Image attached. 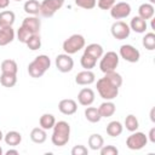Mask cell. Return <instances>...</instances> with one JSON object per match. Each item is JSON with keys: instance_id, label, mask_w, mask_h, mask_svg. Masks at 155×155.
Segmentation results:
<instances>
[{"instance_id": "obj_41", "label": "cell", "mask_w": 155, "mask_h": 155, "mask_svg": "<svg viewBox=\"0 0 155 155\" xmlns=\"http://www.w3.org/2000/svg\"><path fill=\"white\" fill-rule=\"evenodd\" d=\"M148 140H150L151 143H155V127H151L150 131H149V134H148Z\"/></svg>"}, {"instance_id": "obj_47", "label": "cell", "mask_w": 155, "mask_h": 155, "mask_svg": "<svg viewBox=\"0 0 155 155\" xmlns=\"http://www.w3.org/2000/svg\"><path fill=\"white\" fill-rule=\"evenodd\" d=\"M0 155H2V148L0 147Z\"/></svg>"}, {"instance_id": "obj_16", "label": "cell", "mask_w": 155, "mask_h": 155, "mask_svg": "<svg viewBox=\"0 0 155 155\" xmlns=\"http://www.w3.org/2000/svg\"><path fill=\"white\" fill-rule=\"evenodd\" d=\"M130 29L138 33V34H142V33H145L147 28H148V24H147V21L140 18L139 16H134L131 22H130Z\"/></svg>"}, {"instance_id": "obj_27", "label": "cell", "mask_w": 155, "mask_h": 155, "mask_svg": "<svg viewBox=\"0 0 155 155\" xmlns=\"http://www.w3.org/2000/svg\"><path fill=\"white\" fill-rule=\"evenodd\" d=\"M24 12L29 16H36L40 13V2L38 0H27L24 2Z\"/></svg>"}, {"instance_id": "obj_31", "label": "cell", "mask_w": 155, "mask_h": 155, "mask_svg": "<svg viewBox=\"0 0 155 155\" xmlns=\"http://www.w3.org/2000/svg\"><path fill=\"white\" fill-rule=\"evenodd\" d=\"M0 84L4 87H8V88L10 87H13L17 84V75L1 73V75H0Z\"/></svg>"}, {"instance_id": "obj_21", "label": "cell", "mask_w": 155, "mask_h": 155, "mask_svg": "<svg viewBox=\"0 0 155 155\" xmlns=\"http://www.w3.org/2000/svg\"><path fill=\"white\" fill-rule=\"evenodd\" d=\"M84 52H85V53H87V54H90V56H92V57H93V58H96L97 61H98V59L103 56V53H104L102 45L96 44V42L87 45V46L84 48Z\"/></svg>"}, {"instance_id": "obj_3", "label": "cell", "mask_w": 155, "mask_h": 155, "mask_svg": "<svg viewBox=\"0 0 155 155\" xmlns=\"http://www.w3.org/2000/svg\"><path fill=\"white\" fill-rule=\"evenodd\" d=\"M97 91L99 93V96L104 99V101H113L117 97L119 94V87H116L114 84H111L107 78H101L97 80L96 84Z\"/></svg>"}, {"instance_id": "obj_22", "label": "cell", "mask_w": 155, "mask_h": 155, "mask_svg": "<svg viewBox=\"0 0 155 155\" xmlns=\"http://www.w3.org/2000/svg\"><path fill=\"white\" fill-rule=\"evenodd\" d=\"M122 131H124V126L120 121L114 120V121H110L107 125V133H108V136H110L113 138L119 137L122 133Z\"/></svg>"}, {"instance_id": "obj_2", "label": "cell", "mask_w": 155, "mask_h": 155, "mask_svg": "<svg viewBox=\"0 0 155 155\" xmlns=\"http://www.w3.org/2000/svg\"><path fill=\"white\" fill-rule=\"evenodd\" d=\"M51 67V59L46 54H39L28 64V74L34 78L39 79L41 78Z\"/></svg>"}, {"instance_id": "obj_11", "label": "cell", "mask_w": 155, "mask_h": 155, "mask_svg": "<svg viewBox=\"0 0 155 155\" xmlns=\"http://www.w3.org/2000/svg\"><path fill=\"white\" fill-rule=\"evenodd\" d=\"M54 64L61 73H69L74 68V59L68 53H61L56 57Z\"/></svg>"}, {"instance_id": "obj_24", "label": "cell", "mask_w": 155, "mask_h": 155, "mask_svg": "<svg viewBox=\"0 0 155 155\" xmlns=\"http://www.w3.org/2000/svg\"><path fill=\"white\" fill-rule=\"evenodd\" d=\"M4 140L10 147H17L22 142V134L17 131H8L6 134H4Z\"/></svg>"}, {"instance_id": "obj_17", "label": "cell", "mask_w": 155, "mask_h": 155, "mask_svg": "<svg viewBox=\"0 0 155 155\" xmlns=\"http://www.w3.org/2000/svg\"><path fill=\"white\" fill-rule=\"evenodd\" d=\"M16 21V15L11 10H5L0 12V28L12 27Z\"/></svg>"}, {"instance_id": "obj_28", "label": "cell", "mask_w": 155, "mask_h": 155, "mask_svg": "<svg viewBox=\"0 0 155 155\" xmlns=\"http://www.w3.org/2000/svg\"><path fill=\"white\" fill-rule=\"evenodd\" d=\"M85 117H86L87 121H90V122H92V124L99 122L101 119H102V116H101V114H99V111H98V108H96V107H90V105L85 109Z\"/></svg>"}, {"instance_id": "obj_30", "label": "cell", "mask_w": 155, "mask_h": 155, "mask_svg": "<svg viewBox=\"0 0 155 155\" xmlns=\"http://www.w3.org/2000/svg\"><path fill=\"white\" fill-rule=\"evenodd\" d=\"M80 64H81V67H82L85 70H91V69H93V68L96 67L97 59L93 58L92 56H90V54H87V53L84 52V54H82L81 58H80Z\"/></svg>"}, {"instance_id": "obj_1", "label": "cell", "mask_w": 155, "mask_h": 155, "mask_svg": "<svg viewBox=\"0 0 155 155\" xmlns=\"http://www.w3.org/2000/svg\"><path fill=\"white\" fill-rule=\"evenodd\" d=\"M51 136V142L56 147H64L70 139V125L67 121H56Z\"/></svg>"}, {"instance_id": "obj_9", "label": "cell", "mask_w": 155, "mask_h": 155, "mask_svg": "<svg viewBox=\"0 0 155 155\" xmlns=\"http://www.w3.org/2000/svg\"><path fill=\"white\" fill-rule=\"evenodd\" d=\"M110 31H111V35L116 39V40H125L130 36V33H131V29H130V25L124 22V21H116L111 24V28H110Z\"/></svg>"}, {"instance_id": "obj_10", "label": "cell", "mask_w": 155, "mask_h": 155, "mask_svg": "<svg viewBox=\"0 0 155 155\" xmlns=\"http://www.w3.org/2000/svg\"><path fill=\"white\" fill-rule=\"evenodd\" d=\"M119 54L122 59H125L126 62L130 63H137L140 58V52L132 45H121L120 50H119Z\"/></svg>"}, {"instance_id": "obj_25", "label": "cell", "mask_w": 155, "mask_h": 155, "mask_svg": "<svg viewBox=\"0 0 155 155\" xmlns=\"http://www.w3.org/2000/svg\"><path fill=\"white\" fill-rule=\"evenodd\" d=\"M54 124H56V117L52 114H48V113L42 114L40 116V119H39L40 127L44 128V130H46V131L47 130H52L53 126H54Z\"/></svg>"}, {"instance_id": "obj_8", "label": "cell", "mask_w": 155, "mask_h": 155, "mask_svg": "<svg viewBox=\"0 0 155 155\" xmlns=\"http://www.w3.org/2000/svg\"><path fill=\"white\" fill-rule=\"evenodd\" d=\"M109 11H110V16L114 19H122V18H127L131 15L132 8L128 2L120 1V2H115Z\"/></svg>"}, {"instance_id": "obj_45", "label": "cell", "mask_w": 155, "mask_h": 155, "mask_svg": "<svg viewBox=\"0 0 155 155\" xmlns=\"http://www.w3.org/2000/svg\"><path fill=\"white\" fill-rule=\"evenodd\" d=\"M2 139H4V133H2V131L0 130V142H1Z\"/></svg>"}, {"instance_id": "obj_38", "label": "cell", "mask_w": 155, "mask_h": 155, "mask_svg": "<svg viewBox=\"0 0 155 155\" xmlns=\"http://www.w3.org/2000/svg\"><path fill=\"white\" fill-rule=\"evenodd\" d=\"M99 153H101V155H117L119 150L114 145H103L99 149Z\"/></svg>"}, {"instance_id": "obj_40", "label": "cell", "mask_w": 155, "mask_h": 155, "mask_svg": "<svg viewBox=\"0 0 155 155\" xmlns=\"http://www.w3.org/2000/svg\"><path fill=\"white\" fill-rule=\"evenodd\" d=\"M88 154V149L85 147V145H75L73 149H71V155H87Z\"/></svg>"}, {"instance_id": "obj_43", "label": "cell", "mask_w": 155, "mask_h": 155, "mask_svg": "<svg viewBox=\"0 0 155 155\" xmlns=\"http://www.w3.org/2000/svg\"><path fill=\"white\" fill-rule=\"evenodd\" d=\"M19 153H18V150H16V149H10V150H7L6 151V155H18Z\"/></svg>"}, {"instance_id": "obj_39", "label": "cell", "mask_w": 155, "mask_h": 155, "mask_svg": "<svg viewBox=\"0 0 155 155\" xmlns=\"http://www.w3.org/2000/svg\"><path fill=\"white\" fill-rule=\"evenodd\" d=\"M116 2V0H98L97 1V6L101 10H110L111 6Z\"/></svg>"}, {"instance_id": "obj_37", "label": "cell", "mask_w": 155, "mask_h": 155, "mask_svg": "<svg viewBox=\"0 0 155 155\" xmlns=\"http://www.w3.org/2000/svg\"><path fill=\"white\" fill-rule=\"evenodd\" d=\"M74 1L76 6L85 8V10H92L97 5V0H74Z\"/></svg>"}, {"instance_id": "obj_33", "label": "cell", "mask_w": 155, "mask_h": 155, "mask_svg": "<svg viewBox=\"0 0 155 155\" xmlns=\"http://www.w3.org/2000/svg\"><path fill=\"white\" fill-rule=\"evenodd\" d=\"M142 44L143 46L148 50V51H153L155 50V34L153 31L145 33V35L142 39Z\"/></svg>"}, {"instance_id": "obj_13", "label": "cell", "mask_w": 155, "mask_h": 155, "mask_svg": "<svg viewBox=\"0 0 155 155\" xmlns=\"http://www.w3.org/2000/svg\"><path fill=\"white\" fill-rule=\"evenodd\" d=\"M22 27L33 34H39L40 28H41V21L36 16H29V17H25L23 19Z\"/></svg>"}, {"instance_id": "obj_32", "label": "cell", "mask_w": 155, "mask_h": 155, "mask_svg": "<svg viewBox=\"0 0 155 155\" xmlns=\"http://www.w3.org/2000/svg\"><path fill=\"white\" fill-rule=\"evenodd\" d=\"M125 127L127 131L130 132H134L138 130L139 127V122H138V119L133 115V114H128L125 119Z\"/></svg>"}, {"instance_id": "obj_36", "label": "cell", "mask_w": 155, "mask_h": 155, "mask_svg": "<svg viewBox=\"0 0 155 155\" xmlns=\"http://www.w3.org/2000/svg\"><path fill=\"white\" fill-rule=\"evenodd\" d=\"M33 35V33H30L29 30H27L25 28H23L22 25L18 28V30H17V39H18V41L19 42H22V44H25L27 41H28V39L30 38Z\"/></svg>"}, {"instance_id": "obj_48", "label": "cell", "mask_w": 155, "mask_h": 155, "mask_svg": "<svg viewBox=\"0 0 155 155\" xmlns=\"http://www.w3.org/2000/svg\"><path fill=\"white\" fill-rule=\"evenodd\" d=\"M15 1H22V0H15Z\"/></svg>"}, {"instance_id": "obj_34", "label": "cell", "mask_w": 155, "mask_h": 155, "mask_svg": "<svg viewBox=\"0 0 155 155\" xmlns=\"http://www.w3.org/2000/svg\"><path fill=\"white\" fill-rule=\"evenodd\" d=\"M25 45H27L28 48L31 50V51L39 50V48L41 47V38H40V35H39V34H33V35L28 39V41L25 42Z\"/></svg>"}, {"instance_id": "obj_15", "label": "cell", "mask_w": 155, "mask_h": 155, "mask_svg": "<svg viewBox=\"0 0 155 155\" xmlns=\"http://www.w3.org/2000/svg\"><path fill=\"white\" fill-rule=\"evenodd\" d=\"M96 81V75L91 70H82L75 75V82L81 86L91 85Z\"/></svg>"}, {"instance_id": "obj_7", "label": "cell", "mask_w": 155, "mask_h": 155, "mask_svg": "<svg viewBox=\"0 0 155 155\" xmlns=\"http://www.w3.org/2000/svg\"><path fill=\"white\" fill-rule=\"evenodd\" d=\"M64 5V0H44L40 2V15L44 17H52Z\"/></svg>"}, {"instance_id": "obj_14", "label": "cell", "mask_w": 155, "mask_h": 155, "mask_svg": "<svg viewBox=\"0 0 155 155\" xmlns=\"http://www.w3.org/2000/svg\"><path fill=\"white\" fill-rule=\"evenodd\" d=\"M58 110L64 115H73L78 110V104L74 99L65 98L58 103Z\"/></svg>"}, {"instance_id": "obj_5", "label": "cell", "mask_w": 155, "mask_h": 155, "mask_svg": "<svg viewBox=\"0 0 155 155\" xmlns=\"http://www.w3.org/2000/svg\"><path fill=\"white\" fill-rule=\"evenodd\" d=\"M99 69L105 74L109 71H113L119 65V54L114 51H108L107 53H103V56L99 58Z\"/></svg>"}, {"instance_id": "obj_46", "label": "cell", "mask_w": 155, "mask_h": 155, "mask_svg": "<svg viewBox=\"0 0 155 155\" xmlns=\"http://www.w3.org/2000/svg\"><path fill=\"white\" fill-rule=\"evenodd\" d=\"M149 1H150V4H153V5L155 4V0H149Z\"/></svg>"}, {"instance_id": "obj_35", "label": "cell", "mask_w": 155, "mask_h": 155, "mask_svg": "<svg viewBox=\"0 0 155 155\" xmlns=\"http://www.w3.org/2000/svg\"><path fill=\"white\" fill-rule=\"evenodd\" d=\"M104 78H107L111 84H114L116 87H121V85H122V76L119 74V73H116L115 70H113V71H109V73H105L104 74Z\"/></svg>"}, {"instance_id": "obj_29", "label": "cell", "mask_w": 155, "mask_h": 155, "mask_svg": "<svg viewBox=\"0 0 155 155\" xmlns=\"http://www.w3.org/2000/svg\"><path fill=\"white\" fill-rule=\"evenodd\" d=\"M88 147L92 150H99L104 145V138L99 133H93L88 137Z\"/></svg>"}, {"instance_id": "obj_42", "label": "cell", "mask_w": 155, "mask_h": 155, "mask_svg": "<svg viewBox=\"0 0 155 155\" xmlns=\"http://www.w3.org/2000/svg\"><path fill=\"white\" fill-rule=\"evenodd\" d=\"M10 5V0H0V10L6 8Z\"/></svg>"}, {"instance_id": "obj_23", "label": "cell", "mask_w": 155, "mask_h": 155, "mask_svg": "<svg viewBox=\"0 0 155 155\" xmlns=\"http://www.w3.org/2000/svg\"><path fill=\"white\" fill-rule=\"evenodd\" d=\"M30 139H31L34 143H36V144H42V143L47 139L46 130L41 128L40 126L33 128L31 132H30Z\"/></svg>"}, {"instance_id": "obj_26", "label": "cell", "mask_w": 155, "mask_h": 155, "mask_svg": "<svg viewBox=\"0 0 155 155\" xmlns=\"http://www.w3.org/2000/svg\"><path fill=\"white\" fill-rule=\"evenodd\" d=\"M0 68H1V73H5V74L17 75V71H18V65L13 59H4L1 62Z\"/></svg>"}, {"instance_id": "obj_19", "label": "cell", "mask_w": 155, "mask_h": 155, "mask_svg": "<svg viewBox=\"0 0 155 155\" xmlns=\"http://www.w3.org/2000/svg\"><path fill=\"white\" fill-rule=\"evenodd\" d=\"M154 13H155V8L154 5L150 2H144L138 7V16L145 21L151 19L154 17Z\"/></svg>"}, {"instance_id": "obj_12", "label": "cell", "mask_w": 155, "mask_h": 155, "mask_svg": "<svg viewBox=\"0 0 155 155\" xmlns=\"http://www.w3.org/2000/svg\"><path fill=\"white\" fill-rule=\"evenodd\" d=\"M94 91L90 87H85L78 93V102L84 107H88L94 102Z\"/></svg>"}, {"instance_id": "obj_4", "label": "cell", "mask_w": 155, "mask_h": 155, "mask_svg": "<svg viewBox=\"0 0 155 155\" xmlns=\"http://www.w3.org/2000/svg\"><path fill=\"white\" fill-rule=\"evenodd\" d=\"M85 44H86L85 38L81 34H73L68 39L64 40L62 47H63L64 53H68L71 56V54L79 52L80 50H82L85 47Z\"/></svg>"}, {"instance_id": "obj_18", "label": "cell", "mask_w": 155, "mask_h": 155, "mask_svg": "<svg viewBox=\"0 0 155 155\" xmlns=\"http://www.w3.org/2000/svg\"><path fill=\"white\" fill-rule=\"evenodd\" d=\"M15 40V30L12 27L0 28V46H6Z\"/></svg>"}, {"instance_id": "obj_20", "label": "cell", "mask_w": 155, "mask_h": 155, "mask_svg": "<svg viewBox=\"0 0 155 155\" xmlns=\"http://www.w3.org/2000/svg\"><path fill=\"white\" fill-rule=\"evenodd\" d=\"M98 111L102 117H110L116 111V105L111 101H105L98 107Z\"/></svg>"}, {"instance_id": "obj_6", "label": "cell", "mask_w": 155, "mask_h": 155, "mask_svg": "<svg viewBox=\"0 0 155 155\" xmlns=\"http://www.w3.org/2000/svg\"><path fill=\"white\" fill-rule=\"evenodd\" d=\"M147 143H148V136L138 131L132 132V134H130L126 139V145L131 150H140L147 145Z\"/></svg>"}, {"instance_id": "obj_44", "label": "cell", "mask_w": 155, "mask_h": 155, "mask_svg": "<svg viewBox=\"0 0 155 155\" xmlns=\"http://www.w3.org/2000/svg\"><path fill=\"white\" fill-rule=\"evenodd\" d=\"M153 114H154V109H151V113H150V119H151V121H154V116H153Z\"/></svg>"}]
</instances>
